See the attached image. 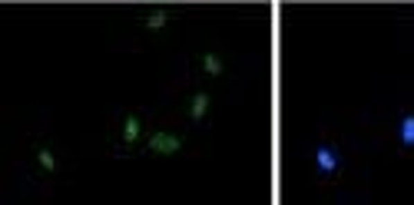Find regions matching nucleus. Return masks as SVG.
Here are the masks:
<instances>
[{"label":"nucleus","instance_id":"f03ea898","mask_svg":"<svg viewBox=\"0 0 414 205\" xmlns=\"http://www.w3.org/2000/svg\"><path fill=\"white\" fill-rule=\"evenodd\" d=\"M315 169H318L322 176H335V172H338V152L331 146H318L315 149Z\"/></svg>","mask_w":414,"mask_h":205},{"label":"nucleus","instance_id":"20e7f679","mask_svg":"<svg viewBox=\"0 0 414 205\" xmlns=\"http://www.w3.org/2000/svg\"><path fill=\"white\" fill-rule=\"evenodd\" d=\"M398 139H401V146H414V113H408V116H401L398 123Z\"/></svg>","mask_w":414,"mask_h":205},{"label":"nucleus","instance_id":"7ed1b4c3","mask_svg":"<svg viewBox=\"0 0 414 205\" xmlns=\"http://www.w3.org/2000/svg\"><path fill=\"white\" fill-rule=\"evenodd\" d=\"M139 136H143V119L136 116V113H130V116L123 119V143H126V146H133Z\"/></svg>","mask_w":414,"mask_h":205},{"label":"nucleus","instance_id":"423d86ee","mask_svg":"<svg viewBox=\"0 0 414 205\" xmlns=\"http://www.w3.org/2000/svg\"><path fill=\"white\" fill-rule=\"evenodd\" d=\"M202 73L206 76H222L225 73V63H222L219 53H206V57H202Z\"/></svg>","mask_w":414,"mask_h":205},{"label":"nucleus","instance_id":"39448f33","mask_svg":"<svg viewBox=\"0 0 414 205\" xmlns=\"http://www.w3.org/2000/svg\"><path fill=\"white\" fill-rule=\"evenodd\" d=\"M206 109H209V93H196L193 102H189V119L199 123V119L206 116Z\"/></svg>","mask_w":414,"mask_h":205},{"label":"nucleus","instance_id":"6e6552de","mask_svg":"<svg viewBox=\"0 0 414 205\" xmlns=\"http://www.w3.org/2000/svg\"><path fill=\"white\" fill-rule=\"evenodd\" d=\"M166 20H169V17H166V10H156V14L146 17V30H163Z\"/></svg>","mask_w":414,"mask_h":205},{"label":"nucleus","instance_id":"f257e3e1","mask_svg":"<svg viewBox=\"0 0 414 205\" xmlns=\"http://www.w3.org/2000/svg\"><path fill=\"white\" fill-rule=\"evenodd\" d=\"M146 149L153 152V156H176L179 149H182V139L179 136H173V132H153L149 136V143H146Z\"/></svg>","mask_w":414,"mask_h":205},{"label":"nucleus","instance_id":"0eeeda50","mask_svg":"<svg viewBox=\"0 0 414 205\" xmlns=\"http://www.w3.org/2000/svg\"><path fill=\"white\" fill-rule=\"evenodd\" d=\"M37 162H40V169H44V172H57L60 166H57V156H53V152H50V149H37Z\"/></svg>","mask_w":414,"mask_h":205}]
</instances>
